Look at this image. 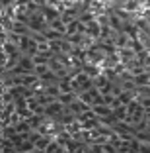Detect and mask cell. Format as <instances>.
<instances>
[{
	"label": "cell",
	"mask_w": 150,
	"mask_h": 153,
	"mask_svg": "<svg viewBox=\"0 0 150 153\" xmlns=\"http://www.w3.org/2000/svg\"><path fill=\"white\" fill-rule=\"evenodd\" d=\"M16 149H18L20 153H33L35 151V143H33L31 140H23L22 143L16 145Z\"/></svg>",
	"instance_id": "6"
},
{
	"label": "cell",
	"mask_w": 150,
	"mask_h": 153,
	"mask_svg": "<svg viewBox=\"0 0 150 153\" xmlns=\"http://www.w3.org/2000/svg\"><path fill=\"white\" fill-rule=\"evenodd\" d=\"M80 120L90 122V120H97V116H96V112H94V108H86L84 112H82V116H80Z\"/></svg>",
	"instance_id": "8"
},
{
	"label": "cell",
	"mask_w": 150,
	"mask_h": 153,
	"mask_svg": "<svg viewBox=\"0 0 150 153\" xmlns=\"http://www.w3.org/2000/svg\"><path fill=\"white\" fill-rule=\"evenodd\" d=\"M64 112H66V106L57 98V100H53V102L47 106V112H45V114H47L49 118H55V120L59 118V120H61V118L64 116Z\"/></svg>",
	"instance_id": "1"
},
{
	"label": "cell",
	"mask_w": 150,
	"mask_h": 153,
	"mask_svg": "<svg viewBox=\"0 0 150 153\" xmlns=\"http://www.w3.org/2000/svg\"><path fill=\"white\" fill-rule=\"evenodd\" d=\"M14 153H20V151H14Z\"/></svg>",
	"instance_id": "9"
},
{
	"label": "cell",
	"mask_w": 150,
	"mask_h": 153,
	"mask_svg": "<svg viewBox=\"0 0 150 153\" xmlns=\"http://www.w3.org/2000/svg\"><path fill=\"white\" fill-rule=\"evenodd\" d=\"M92 108H94V112H96L97 118H103V120H115V118H113V108L107 106V104H94Z\"/></svg>",
	"instance_id": "2"
},
{
	"label": "cell",
	"mask_w": 150,
	"mask_h": 153,
	"mask_svg": "<svg viewBox=\"0 0 150 153\" xmlns=\"http://www.w3.org/2000/svg\"><path fill=\"white\" fill-rule=\"evenodd\" d=\"M49 27H51V30H55V32H57V33H61L62 37H66V32H68V26H66V24L62 22L61 18L53 20V22L49 24Z\"/></svg>",
	"instance_id": "5"
},
{
	"label": "cell",
	"mask_w": 150,
	"mask_h": 153,
	"mask_svg": "<svg viewBox=\"0 0 150 153\" xmlns=\"http://www.w3.org/2000/svg\"><path fill=\"white\" fill-rule=\"evenodd\" d=\"M76 98L80 100L86 106H94V96L90 94V90H82V92H76Z\"/></svg>",
	"instance_id": "7"
},
{
	"label": "cell",
	"mask_w": 150,
	"mask_h": 153,
	"mask_svg": "<svg viewBox=\"0 0 150 153\" xmlns=\"http://www.w3.org/2000/svg\"><path fill=\"white\" fill-rule=\"evenodd\" d=\"M92 81H94V86H97V88L102 90V92H103V90H109V88H111V85H113V82H111L105 75H103V71L100 73V75H96Z\"/></svg>",
	"instance_id": "4"
},
{
	"label": "cell",
	"mask_w": 150,
	"mask_h": 153,
	"mask_svg": "<svg viewBox=\"0 0 150 153\" xmlns=\"http://www.w3.org/2000/svg\"><path fill=\"white\" fill-rule=\"evenodd\" d=\"M102 22H100V20H94V22H90V24H86V33H88V36H92L94 39H97L100 41V33H102Z\"/></svg>",
	"instance_id": "3"
}]
</instances>
